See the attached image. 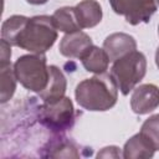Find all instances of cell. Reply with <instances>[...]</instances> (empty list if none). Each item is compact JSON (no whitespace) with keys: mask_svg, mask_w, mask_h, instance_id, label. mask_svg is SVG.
<instances>
[{"mask_svg":"<svg viewBox=\"0 0 159 159\" xmlns=\"http://www.w3.org/2000/svg\"><path fill=\"white\" fill-rule=\"evenodd\" d=\"M82 66L86 71L92 72L94 75L104 73L108 68V65L111 62L107 52L104 48H101L98 46H92L81 58Z\"/></svg>","mask_w":159,"mask_h":159,"instance_id":"obj_13","label":"cell"},{"mask_svg":"<svg viewBox=\"0 0 159 159\" xmlns=\"http://www.w3.org/2000/svg\"><path fill=\"white\" fill-rule=\"evenodd\" d=\"M50 77L47 86L45 89L39 92V97L43 101V103H56L65 97L67 89V81L63 72L55 65L48 66Z\"/></svg>","mask_w":159,"mask_h":159,"instance_id":"obj_10","label":"cell"},{"mask_svg":"<svg viewBox=\"0 0 159 159\" xmlns=\"http://www.w3.org/2000/svg\"><path fill=\"white\" fill-rule=\"evenodd\" d=\"M155 65H157V67L159 68V46H158V48H157V51H155Z\"/></svg>","mask_w":159,"mask_h":159,"instance_id":"obj_21","label":"cell"},{"mask_svg":"<svg viewBox=\"0 0 159 159\" xmlns=\"http://www.w3.org/2000/svg\"><path fill=\"white\" fill-rule=\"evenodd\" d=\"M52 20H53L57 30H60L65 34H70V32L81 30L80 24L77 21L75 6H62V7L57 9L52 14Z\"/></svg>","mask_w":159,"mask_h":159,"instance_id":"obj_14","label":"cell"},{"mask_svg":"<svg viewBox=\"0 0 159 159\" xmlns=\"http://www.w3.org/2000/svg\"><path fill=\"white\" fill-rule=\"evenodd\" d=\"M103 48L106 50L111 62L125 56L127 53L137 50V41L133 36L125 32H114L106 37L103 41Z\"/></svg>","mask_w":159,"mask_h":159,"instance_id":"obj_9","label":"cell"},{"mask_svg":"<svg viewBox=\"0 0 159 159\" xmlns=\"http://www.w3.org/2000/svg\"><path fill=\"white\" fill-rule=\"evenodd\" d=\"M39 109L40 123L52 132H65L75 123V108L68 97H63L56 103H43Z\"/></svg>","mask_w":159,"mask_h":159,"instance_id":"obj_5","label":"cell"},{"mask_svg":"<svg viewBox=\"0 0 159 159\" xmlns=\"http://www.w3.org/2000/svg\"><path fill=\"white\" fill-rule=\"evenodd\" d=\"M159 107V87L153 83H144L133 89L130 108L135 114H148Z\"/></svg>","mask_w":159,"mask_h":159,"instance_id":"obj_7","label":"cell"},{"mask_svg":"<svg viewBox=\"0 0 159 159\" xmlns=\"http://www.w3.org/2000/svg\"><path fill=\"white\" fill-rule=\"evenodd\" d=\"M48 0H26V2L31 4V5H43L46 4Z\"/></svg>","mask_w":159,"mask_h":159,"instance_id":"obj_20","label":"cell"},{"mask_svg":"<svg viewBox=\"0 0 159 159\" xmlns=\"http://www.w3.org/2000/svg\"><path fill=\"white\" fill-rule=\"evenodd\" d=\"M29 17L24 15H12L7 17L1 25V39L14 46L19 34L26 25Z\"/></svg>","mask_w":159,"mask_h":159,"instance_id":"obj_16","label":"cell"},{"mask_svg":"<svg viewBox=\"0 0 159 159\" xmlns=\"http://www.w3.org/2000/svg\"><path fill=\"white\" fill-rule=\"evenodd\" d=\"M112 10L117 15L124 16L125 21L133 26L140 22H149L155 14L158 5L154 0H108Z\"/></svg>","mask_w":159,"mask_h":159,"instance_id":"obj_6","label":"cell"},{"mask_svg":"<svg viewBox=\"0 0 159 159\" xmlns=\"http://www.w3.org/2000/svg\"><path fill=\"white\" fill-rule=\"evenodd\" d=\"M16 75L11 63H0V102L6 103L12 98L16 89Z\"/></svg>","mask_w":159,"mask_h":159,"instance_id":"obj_15","label":"cell"},{"mask_svg":"<svg viewBox=\"0 0 159 159\" xmlns=\"http://www.w3.org/2000/svg\"><path fill=\"white\" fill-rule=\"evenodd\" d=\"M120 157H123V155L120 154L119 148L114 147V145L102 148V150L98 152V154H97V158H120Z\"/></svg>","mask_w":159,"mask_h":159,"instance_id":"obj_18","label":"cell"},{"mask_svg":"<svg viewBox=\"0 0 159 159\" xmlns=\"http://www.w3.org/2000/svg\"><path fill=\"white\" fill-rule=\"evenodd\" d=\"M57 27L48 15L29 17L26 25L19 34L14 46L31 53H45L57 40Z\"/></svg>","mask_w":159,"mask_h":159,"instance_id":"obj_2","label":"cell"},{"mask_svg":"<svg viewBox=\"0 0 159 159\" xmlns=\"http://www.w3.org/2000/svg\"><path fill=\"white\" fill-rule=\"evenodd\" d=\"M93 46L92 39L83 31L78 30L75 32L66 34L58 46V51L67 58H82L83 55Z\"/></svg>","mask_w":159,"mask_h":159,"instance_id":"obj_8","label":"cell"},{"mask_svg":"<svg viewBox=\"0 0 159 159\" xmlns=\"http://www.w3.org/2000/svg\"><path fill=\"white\" fill-rule=\"evenodd\" d=\"M17 82L31 92H41L48 82L50 71L45 53H30L20 56L14 63Z\"/></svg>","mask_w":159,"mask_h":159,"instance_id":"obj_4","label":"cell"},{"mask_svg":"<svg viewBox=\"0 0 159 159\" xmlns=\"http://www.w3.org/2000/svg\"><path fill=\"white\" fill-rule=\"evenodd\" d=\"M0 48H1L0 63H7V62H10V57H11V45H10L9 42H6L5 40L1 39V41H0Z\"/></svg>","mask_w":159,"mask_h":159,"instance_id":"obj_19","label":"cell"},{"mask_svg":"<svg viewBox=\"0 0 159 159\" xmlns=\"http://www.w3.org/2000/svg\"><path fill=\"white\" fill-rule=\"evenodd\" d=\"M147 73V58L140 51H132L125 56L116 60L111 68L118 89L123 96L129 94Z\"/></svg>","mask_w":159,"mask_h":159,"instance_id":"obj_3","label":"cell"},{"mask_svg":"<svg viewBox=\"0 0 159 159\" xmlns=\"http://www.w3.org/2000/svg\"><path fill=\"white\" fill-rule=\"evenodd\" d=\"M139 133L152 144L155 152L159 150V114H153L145 119Z\"/></svg>","mask_w":159,"mask_h":159,"instance_id":"obj_17","label":"cell"},{"mask_svg":"<svg viewBox=\"0 0 159 159\" xmlns=\"http://www.w3.org/2000/svg\"><path fill=\"white\" fill-rule=\"evenodd\" d=\"M75 97L83 109L104 112L116 106L118 99V87L111 73L104 72L81 81L76 86Z\"/></svg>","mask_w":159,"mask_h":159,"instance_id":"obj_1","label":"cell"},{"mask_svg":"<svg viewBox=\"0 0 159 159\" xmlns=\"http://www.w3.org/2000/svg\"><path fill=\"white\" fill-rule=\"evenodd\" d=\"M154 153L155 149L152 147V144L140 133H137L125 142L122 155L124 159H147L152 158Z\"/></svg>","mask_w":159,"mask_h":159,"instance_id":"obj_12","label":"cell"},{"mask_svg":"<svg viewBox=\"0 0 159 159\" xmlns=\"http://www.w3.org/2000/svg\"><path fill=\"white\" fill-rule=\"evenodd\" d=\"M75 11L81 30L97 26L103 16L102 7L97 0H82L75 6Z\"/></svg>","mask_w":159,"mask_h":159,"instance_id":"obj_11","label":"cell"},{"mask_svg":"<svg viewBox=\"0 0 159 159\" xmlns=\"http://www.w3.org/2000/svg\"><path fill=\"white\" fill-rule=\"evenodd\" d=\"M154 1H155V4H157V5L159 6V0H154Z\"/></svg>","mask_w":159,"mask_h":159,"instance_id":"obj_22","label":"cell"},{"mask_svg":"<svg viewBox=\"0 0 159 159\" xmlns=\"http://www.w3.org/2000/svg\"><path fill=\"white\" fill-rule=\"evenodd\" d=\"M158 35H159V25H158Z\"/></svg>","mask_w":159,"mask_h":159,"instance_id":"obj_23","label":"cell"}]
</instances>
